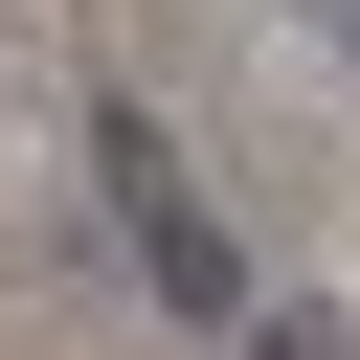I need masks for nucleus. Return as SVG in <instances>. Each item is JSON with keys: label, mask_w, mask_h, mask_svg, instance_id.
Wrapping results in <instances>:
<instances>
[{"label": "nucleus", "mask_w": 360, "mask_h": 360, "mask_svg": "<svg viewBox=\"0 0 360 360\" xmlns=\"http://www.w3.org/2000/svg\"><path fill=\"white\" fill-rule=\"evenodd\" d=\"M90 158H112V225H135V270H158L180 315H225V338H248V248H225V225H202V180L158 158V112H90Z\"/></svg>", "instance_id": "f257e3e1"}, {"label": "nucleus", "mask_w": 360, "mask_h": 360, "mask_svg": "<svg viewBox=\"0 0 360 360\" xmlns=\"http://www.w3.org/2000/svg\"><path fill=\"white\" fill-rule=\"evenodd\" d=\"M248 360H338V315L315 292H248Z\"/></svg>", "instance_id": "f03ea898"}]
</instances>
